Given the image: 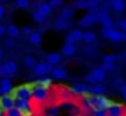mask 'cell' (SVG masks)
<instances>
[{
    "label": "cell",
    "instance_id": "cell-14",
    "mask_svg": "<svg viewBox=\"0 0 126 116\" xmlns=\"http://www.w3.org/2000/svg\"><path fill=\"white\" fill-rule=\"evenodd\" d=\"M110 5H111V9L117 14L124 13L125 8H126L125 0H110Z\"/></svg>",
    "mask_w": 126,
    "mask_h": 116
},
{
    "label": "cell",
    "instance_id": "cell-11",
    "mask_svg": "<svg viewBox=\"0 0 126 116\" xmlns=\"http://www.w3.org/2000/svg\"><path fill=\"white\" fill-rule=\"evenodd\" d=\"M108 116H126V107L121 104L112 102L108 109H106Z\"/></svg>",
    "mask_w": 126,
    "mask_h": 116
},
{
    "label": "cell",
    "instance_id": "cell-15",
    "mask_svg": "<svg viewBox=\"0 0 126 116\" xmlns=\"http://www.w3.org/2000/svg\"><path fill=\"white\" fill-rule=\"evenodd\" d=\"M22 63H24V66H25L27 69H33V68L36 67V64H37V61H36V58H35L33 56L27 54V56H25V57L22 58Z\"/></svg>",
    "mask_w": 126,
    "mask_h": 116
},
{
    "label": "cell",
    "instance_id": "cell-7",
    "mask_svg": "<svg viewBox=\"0 0 126 116\" xmlns=\"http://www.w3.org/2000/svg\"><path fill=\"white\" fill-rule=\"evenodd\" d=\"M71 91L74 95H88L92 93V85L85 84V83H76L71 87Z\"/></svg>",
    "mask_w": 126,
    "mask_h": 116
},
{
    "label": "cell",
    "instance_id": "cell-13",
    "mask_svg": "<svg viewBox=\"0 0 126 116\" xmlns=\"http://www.w3.org/2000/svg\"><path fill=\"white\" fill-rule=\"evenodd\" d=\"M13 91V82L9 77L3 78L0 80V95L4 96V95H9Z\"/></svg>",
    "mask_w": 126,
    "mask_h": 116
},
{
    "label": "cell",
    "instance_id": "cell-23",
    "mask_svg": "<svg viewBox=\"0 0 126 116\" xmlns=\"http://www.w3.org/2000/svg\"><path fill=\"white\" fill-rule=\"evenodd\" d=\"M54 27L57 30H67L69 27V21L68 20H64V19H62V17H57L56 21H54Z\"/></svg>",
    "mask_w": 126,
    "mask_h": 116
},
{
    "label": "cell",
    "instance_id": "cell-27",
    "mask_svg": "<svg viewBox=\"0 0 126 116\" xmlns=\"http://www.w3.org/2000/svg\"><path fill=\"white\" fill-rule=\"evenodd\" d=\"M72 5H73V8L80 9V10L89 9V1H88V0H76V1H73Z\"/></svg>",
    "mask_w": 126,
    "mask_h": 116
},
{
    "label": "cell",
    "instance_id": "cell-35",
    "mask_svg": "<svg viewBox=\"0 0 126 116\" xmlns=\"http://www.w3.org/2000/svg\"><path fill=\"white\" fill-rule=\"evenodd\" d=\"M122 85H125V80L122 79V78H120V77H116V78H114V80H112V87L114 88H121Z\"/></svg>",
    "mask_w": 126,
    "mask_h": 116
},
{
    "label": "cell",
    "instance_id": "cell-34",
    "mask_svg": "<svg viewBox=\"0 0 126 116\" xmlns=\"http://www.w3.org/2000/svg\"><path fill=\"white\" fill-rule=\"evenodd\" d=\"M104 72H114L116 69V64L115 63H101V67H100Z\"/></svg>",
    "mask_w": 126,
    "mask_h": 116
},
{
    "label": "cell",
    "instance_id": "cell-6",
    "mask_svg": "<svg viewBox=\"0 0 126 116\" xmlns=\"http://www.w3.org/2000/svg\"><path fill=\"white\" fill-rule=\"evenodd\" d=\"M15 104H16V98L13 94L4 95V96L0 98V110L3 112H6V111L14 109Z\"/></svg>",
    "mask_w": 126,
    "mask_h": 116
},
{
    "label": "cell",
    "instance_id": "cell-45",
    "mask_svg": "<svg viewBox=\"0 0 126 116\" xmlns=\"http://www.w3.org/2000/svg\"><path fill=\"white\" fill-rule=\"evenodd\" d=\"M6 35V26L0 24V37H4Z\"/></svg>",
    "mask_w": 126,
    "mask_h": 116
},
{
    "label": "cell",
    "instance_id": "cell-46",
    "mask_svg": "<svg viewBox=\"0 0 126 116\" xmlns=\"http://www.w3.org/2000/svg\"><path fill=\"white\" fill-rule=\"evenodd\" d=\"M120 94H121L122 98H126V84L122 85V87L120 88Z\"/></svg>",
    "mask_w": 126,
    "mask_h": 116
},
{
    "label": "cell",
    "instance_id": "cell-1",
    "mask_svg": "<svg viewBox=\"0 0 126 116\" xmlns=\"http://www.w3.org/2000/svg\"><path fill=\"white\" fill-rule=\"evenodd\" d=\"M85 101L88 106L93 109L94 111L106 110L112 104V101L104 95H85Z\"/></svg>",
    "mask_w": 126,
    "mask_h": 116
},
{
    "label": "cell",
    "instance_id": "cell-10",
    "mask_svg": "<svg viewBox=\"0 0 126 116\" xmlns=\"http://www.w3.org/2000/svg\"><path fill=\"white\" fill-rule=\"evenodd\" d=\"M83 40V31L79 29H74L72 30L66 37H64V42L67 44H76L77 42Z\"/></svg>",
    "mask_w": 126,
    "mask_h": 116
},
{
    "label": "cell",
    "instance_id": "cell-9",
    "mask_svg": "<svg viewBox=\"0 0 126 116\" xmlns=\"http://www.w3.org/2000/svg\"><path fill=\"white\" fill-rule=\"evenodd\" d=\"M15 107H16L17 110L21 111L22 116H32V111H31V100L16 99Z\"/></svg>",
    "mask_w": 126,
    "mask_h": 116
},
{
    "label": "cell",
    "instance_id": "cell-48",
    "mask_svg": "<svg viewBox=\"0 0 126 116\" xmlns=\"http://www.w3.org/2000/svg\"><path fill=\"white\" fill-rule=\"evenodd\" d=\"M3 56H4V52H3V49H1V48H0V61H1Z\"/></svg>",
    "mask_w": 126,
    "mask_h": 116
},
{
    "label": "cell",
    "instance_id": "cell-51",
    "mask_svg": "<svg viewBox=\"0 0 126 116\" xmlns=\"http://www.w3.org/2000/svg\"><path fill=\"white\" fill-rule=\"evenodd\" d=\"M89 1H100V0H89Z\"/></svg>",
    "mask_w": 126,
    "mask_h": 116
},
{
    "label": "cell",
    "instance_id": "cell-38",
    "mask_svg": "<svg viewBox=\"0 0 126 116\" xmlns=\"http://www.w3.org/2000/svg\"><path fill=\"white\" fill-rule=\"evenodd\" d=\"M83 51L87 53V54H94V51H95V47L93 46V44H85L84 47H83Z\"/></svg>",
    "mask_w": 126,
    "mask_h": 116
},
{
    "label": "cell",
    "instance_id": "cell-33",
    "mask_svg": "<svg viewBox=\"0 0 126 116\" xmlns=\"http://www.w3.org/2000/svg\"><path fill=\"white\" fill-rule=\"evenodd\" d=\"M15 5L19 9H27L30 8V0H15Z\"/></svg>",
    "mask_w": 126,
    "mask_h": 116
},
{
    "label": "cell",
    "instance_id": "cell-24",
    "mask_svg": "<svg viewBox=\"0 0 126 116\" xmlns=\"http://www.w3.org/2000/svg\"><path fill=\"white\" fill-rule=\"evenodd\" d=\"M36 10H37L38 13H41L43 16H48V15L51 14V11H52V8L48 5V3H43V1H42Z\"/></svg>",
    "mask_w": 126,
    "mask_h": 116
},
{
    "label": "cell",
    "instance_id": "cell-8",
    "mask_svg": "<svg viewBox=\"0 0 126 116\" xmlns=\"http://www.w3.org/2000/svg\"><path fill=\"white\" fill-rule=\"evenodd\" d=\"M53 66L47 63V62H40L36 64V67L33 68V74L37 75V77H43L46 75L47 73H51L53 71Z\"/></svg>",
    "mask_w": 126,
    "mask_h": 116
},
{
    "label": "cell",
    "instance_id": "cell-16",
    "mask_svg": "<svg viewBox=\"0 0 126 116\" xmlns=\"http://www.w3.org/2000/svg\"><path fill=\"white\" fill-rule=\"evenodd\" d=\"M6 35L10 37V38H16L21 35V30L16 26V25H13L10 24L9 26H6Z\"/></svg>",
    "mask_w": 126,
    "mask_h": 116
},
{
    "label": "cell",
    "instance_id": "cell-30",
    "mask_svg": "<svg viewBox=\"0 0 126 116\" xmlns=\"http://www.w3.org/2000/svg\"><path fill=\"white\" fill-rule=\"evenodd\" d=\"M51 84H52V79H51V78H42V79H40L35 85L41 87V88H45V89H48V88L51 87Z\"/></svg>",
    "mask_w": 126,
    "mask_h": 116
},
{
    "label": "cell",
    "instance_id": "cell-41",
    "mask_svg": "<svg viewBox=\"0 0 126 116\" xmlns=\"http://www.w3.org/2000/svg\"><path fill=\"white\" fill-rule=\"evenodd\" d=\"M117 26H119L120 31H122V32H125V33H126V19H121V20L119 21Z\"/></svg>",
    "mask_w": 126,
    "mask_h": 116
},
{
    "label": "cell",
    "instance_id": "cell-4",
    "mask_svg": "<svg viewBox=\"0 0 126 116\" xmlns=\"http://www.w3.org/2000/svg\"><path fill=\"white\" fill-rule=\"evenodd\" d=\"M48 94H49L48 89H45V88H41V87H37V85L32 87V100L37 104L45 102L48 99Z\"/></svg>",
    "mask_w": 126,
    "mask_h": 116
},
{
    "label": "cell",
    "instance_id": "cell-21",
    "mask_svg": "<svg viewBox=\"0 0 126 116\" xmlns=\"http://www.w3.org/2000/svg\"><path fill=\"white\" fill-rule=\"evenodd\" d=\"M29 42H30L32 46H40V44L42 43V36H41V33L33 31V32L29 36Z\"/></svg>",
    "mask_w": 126,
    "mask_h": 116
},
{
    "label": "cell",
    "instance_id": "cell-18",
    "mask_svg": "<svg viewBox=\"0 0 126 116\" xmlns=\"http://www.w3.org/2000/svg\"><path fill=\"white\" fill-rule=\"evenodd\" d=\"M85 44H94V42L96 41V35L93 31H84L83 32V40H82Z\"/></svg>",
    "mask_w": 126,
    "mask_h": 116
},
{
    "label": "cell",
    "instance_id": "cell-37",
    "mask_svg": "<svg viewBox=\"0 0 126 116\" xmlns=\"http://www.w3.org/2000/svg\"><path fill=\"white\" fill-rule=\"evenodd\" d=\"M4 44H5V47L6 48H14L15 46H16V41H15V38H6L5 41H4Z\"/></svg>",
    "mask_w": 126,
    "mask_h": 116
},
{
    "label": "cell",
    "instance_id": "cell-31",
    "mask_svg": "<svg viewBox=\"0 0 126 116\" xmlns=\"http://www.w3.org/2000/svg\"><path fill=\"white\" fill-rule=\"evenodd\" d=\"M32 20L36 22V24H43L45 20H46V16H43L41 13H38L37 10H35L32 13Z\"/></svg>",
    "mask_w": 126,
    "mask_h": 116
},
{
    "label": "cell",
    "instance_id": "cell-52",
    "mask_svg": "<svg viewBox=\"0 0 126 116\" xmlns=\"http://www.w3.org/2000/svg\"><path fill=\"white\" fill-rule=\"evenodd\" d=\"M124 57H126V51H125V53H124Z\"/></svg>",
    "mask_w": 126,
    "mask_h": 116
},
{
    "label": "cell",
    "instance_id": "cell-49",
    "mask_svg": "<svg viewBox=\"0 0 126 116\" xmlns=\"http://www.w3.org/2000/svg\"><path fill=\"white\" fill-rule=\"evenodd\" d=\"M1 3H8V1H10V0H0Z\"/></svg>",
    "mask_w": 126,
    "mask_h": 116
},
{
    "label": "cell",
    "instance_id": "cell-29",
    "mask_svg": "<svg viewBox=\"0 0 126 116\" xmlns=\"http://www.w3.org/2000/svg\"><path fill=\"white\" fill-rule=\"evenodd\" d=\"M104 91H105V87L103 84L98 83V84L92 85V94L93 95H103Z\"/></svg>",
    "mask_w": 126,
    "mask_h": 116
},
{
    "label": "cell",
    "instance_id": "cell-20",
    "mask_svg": "<svg viewBox=\"0 0 126 116\" xmlns=\"http://www.w3.org/2000/svg\"><path fill=\"white\" fill-rule=\"evenodd\" d=\"M61 61H62V57L59 53H49L46 56V62L52 66H57L58 63H61Z\"/></svg>",
    "mask_w": 126,
    "mask_h": 116
},
{
    "label": "cell",
    "instance_id": "cell-22",
    "mask_svg": "<svg viewBox=\"0 0 126 116\" xmlns=\"http://www.w3.org/2000/svg\"><path fill=\"white\" fill-rule=\"evenodd\" d=\"M61 51H62V54H64L67 57H71V56H73L77 52V47H76V44H67V43H64V46L62 47Z\"/></svg>",
    "mask_w": 126,
    "mask_h": 116
},
{
    "label": "cell",
    "instance_id": "cell-39",
    "mask_svg": "<svg viewBox=\"0 0 126 116\" xmlns=\"http://www.w3.org/2000/svg\"><path fill=\"white\" fill-rule=\"evenodd\" d=\"M48 115H49V116H58V115H59V107H58V106H52V107H49Z\"/></svg>",
    "mask_w": 126,
    "mask_h": 116
},
{
    "label": "cell",
    "instance_id": "cell-3",
    "mask_svg": "<svg viewBox=\"0 0 126 116\" xmlns=\"http://www.w3.org/2000/svg\"><path fill=\"white\" fill-rule=\"evenodd\" d=\"M106 78V72H104L101 68H95L93 69L89 74H87L84 77V80L87 82V84H98L100 82H103Z\"/></svg>",
    "mask_w": 126,
    "mask_h": 116
},
{
    "label": "cell",
    "instance_id": "cell-43",
    "mask_svg": "<svg viewBox=\"0 0 126 116\" xmlns=\"http://www.w3.org/2000/svg\"><path fill=\"white\" fill-rule=\"evenodd\" d=\"M92 116H108L106 110H98V111H93Z\"/></svg>",
    "mask_w": 126,
    "mask_h": 116
},
{
    "label": "cell",
    "instance_id": "cell-5",
    "mask_svg": "<svg viewBox=\"0 0 126 116\" xmlns=\"http://www.w3.org/2000/svg\"><path fill=\"white\" fill-rule=\"evenodd\" d=\"M16 99H21V100H30L32 98V87L31 85H21L17 87L14 90L13 94Z\"/></svg>",
    "mask_w": 126,
    "mask_h": 116
},
{
    "label": "cell",
    "instance_id": "cell-36",
    "mask_svg": "<svg viewBox=\"0 0 126 116\" xmlns=\"http://www.w3.org/2000/svg\"><path fill=\"white\" fill-rule=\"evenodd\" d=\"M4 116H22V114H21L20 110H17L16 107H14V109L4 112Z\"/></svg>",
    "mask_w": 126,
    "mask_h": 116
},
{
    "label": "cell",
    "instance_id": "cell-40",
    "mask_svg": "<svg viewBox=\"0 0 126 116\" xmlns=\"http://www.w3.org/2000/svg\"><path fill=\"white\" fill-rule=\"evenodd\" d=\"M48 5H49L51 8L61 6V5H63V0H49V1H48Z\"/></svg>",
    "mask_w": 126,
    "mask_h": 116
},
{
    "label": "cell",
    "instance_id": "cell-12",
    "mask_svg": "<svg viewBox=\"0 0 126 116\" xmlns=\"http://www.w3.org/2000/svg\"><path fill=\"white\" fill-rule=\"evenodd\" d=\"M99 22V17L96 16V14H93V13H88L87 15H84L79 21H78V25L80 27H90L93 26L94 24Z\"/></svg>",
    "mask_w": 126,
    "mask_h": 116
},
{
    "label": "cell",
    "instance_id": "cell-25",
    "mask_svg": "<svg viewBox=\"0 0 126 116\" xmlns=\"http://www.w3.org/2000/svg\"><path fill=\"white\" fill-rule=\"evenodd\" d=\"M73 16H74V9H73V8H64V9L61 11V16H59V17L69 21Z\"/></svg>",
    "mask_w": 126,
    "mask_h": 116
},
{
    "label": "cell",
    "instance_id": "cell-44",
    "mask_svg": "<svg viewBox=\"0 0 126 116\" xmlns=\"http://www.w3.org/2000/svg\"><path fill=\"white\" fill-rule=\"evenodd\" d=\"M0 77H1V79L8 77L6 71H5V68H4V64H0Z\"/></svg>",
    "mask_w": 126,
    "mask_h": 116
},
{
    "label": "cell",
    "instance_id": "cell-42",
    "mask_svg": "<svg viewBox=\"0 0 126 116\" xmlns=\"http://www.w3.org/2000/svg\"><path fill=\"white\" fill-rule=\"evenodd\" d=\"M21 30V33L22 35H25V36H30L32 32H33V30H32V27H22V29H20Z\"/></svg>",
    "mask_w": 126,
    "mask_h": 116
},
{
    "label": "cell",
    "instance_id": "cell-50",
    "mask_svg": "<svg viewBox=\"0 0 126 116\" xmlns=\"http://www.w3.org/2000/svg\"><path fill=\"white\" fill-rule=\"evenodd\" d=\"M3 115H4V112H3L1 110H0V116H3Z\"/></svg>",
    "mask_w": 126,
    "mask_h": 116
},
{
    "label": "cell",
    "instance_id": "cell-26",
    "mask_svg": "<svg viewBox=\"0 0 126 116\" xmlns=\"http://www.w3.org/2000/svg\"><path fill=\"white\" fill-rule=\"evenodd\" d=\"M73 95L74 94L71 91V89H63L59 93V98L62 101H71L73 99Z\"/></svg>",
    "mask_w": 126,
    "mask_h": 116
},
{
    "label": "cell",
    "instance_id": "cell-32",
    "mask_svg": "<svg viewBox=\"0 0 126 116\" xmlns=\"http://www.w3.org/2000/svg\"><path fill=\"white\" fill-rule=\"evenodd\" d=\"M117 61V56L111 53V54H105L103 57V62L104 63H115Z\"/></svg>",
    "mask_w": 126,
    "mask_h": 116
},
{
    "label": "cell",
    "instance_id": "cell-17",
    "mask_svg": "<svg viewBox=\"0 0 126 116\" xmlns=\"http://www.w3.org/2000/svg\"><path fill=\"white\" fill-rule=\"evenodd\" d=\"M51 75L53 79H64L67 77V72L62 67H54L53 71L51 72Z\"/></svg>",
    "mask_w": 126,
    "mask_h": 116
},
{
    "label": "cell",
    "instance_id": "cell-47",
    "mask_svg": "<svg viewBox=\"0 0 126 116\" xmlns=\"http://www.w3.org/2000/svg\"><path fill=\"white\" fill-rule=\"evenodd\" d=\"M4 15H5V8L3 4H0V20L4 17Z\"/></svg>",
    "mask_w": 126,
    "mask_h": 116
},
{
    "label": "cell",
    "instance_id": "cell-28",
    "mask_svg": "<svg viewBox=\"0 0 126 116\" xmlns=\"http://www.w3.org/2000/svg\"><path fill=\"white\" fill-rule=\"evenodd\" d=\"M99 22L103 25V29H112L114 27V20L110 16H105L99 20Z\"/></svg>",
    "mask_w": 126,
    "mask_h": 116
},
{
    "label": "cell",
    "instance_id": "cell-2",
    "mask_svg": "<svg viewBox=\"0 0 126 116\" xmlns=\"http://www.w3.org/2000/svg\"><path fill=\"white\" fill-rule=\"evenodd\" d=\"M101 35H103L104 38L110 40L114 43H119V42L126 41V33L120 31V30H116L114 27L112 29H103L101 30Z\"/></svg>",
    "mask_w": 126,
    "mask_h": 116
},
{
    "label": "cell",
    "instance_id": "cell-19",
    "mask_svg": "<svg viewBox=\"0 0 126 116\" xmlns=\"http://www.w3.org/2000/svg\"><path fill=\"white\" fill-rule=\"evenodd\" d=\"M4 68H5V71H6L8 77H9V75H14V74L17 72V64H16V62H14V61H8V62H5V63H4Z\"/></svg>",
    "mask_w": 126,
    "mask_h": 116
}]
</instances>
